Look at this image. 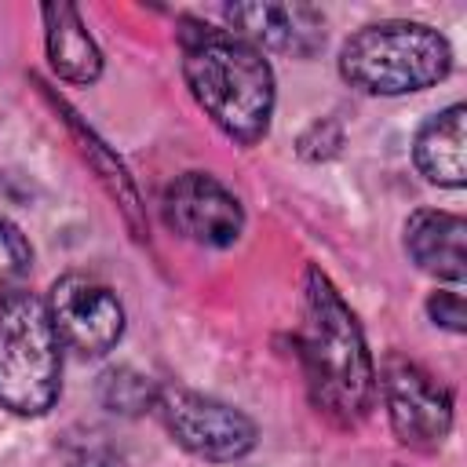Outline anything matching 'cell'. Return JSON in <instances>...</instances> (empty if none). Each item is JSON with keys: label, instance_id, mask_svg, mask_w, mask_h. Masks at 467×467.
<instances>
[{"label": "cell", "instance_id": "obj_12", "mask_svg": "<svg viewBox=\"0 0 467 467\" xmlns=\"http://www.w3.org/2000/svg\"><path fill=\"white\" fill-rule=\"evenodd\" d=\"M416 168L427 182L438 186H463L467 179V153H463V106L452 102L449 109L434 113L412 146Z\"/></svg>", "mask_w": 467, "mask_h": 467}, {"label": "cell", "instance_id": "obj_5", "mask_svg": "<svg viewBox=\"0 0 467 467\" xmlns=\"http://www.w3.org/2000/svg\"><path fill=\"white\" fill-rule=\"evenodd\" d=\"M153 409L161 412L168 434L201 460H241L255 445V423L241 409L208 394L164 387L157 390Z\"/></svg>", "mask_w": 467, "mask_h": 467}, {"label": "cell", "instance_id": "obj_6", "mask_svg": "<svg viewBox=\"0 0 467 467\" xmlns=\"http://www.w3.org/2000/svg\"><path fill=\"white\" fill-rule=\"evenodd\" d=\"M390 427L409 449H438L452 431V394L416 361L390 354L379 372Z\"/></svg>", "mask_w": 467, "mask_h": 467}, {"label": "cell", "instance_id": "obj_14", "mask_svg": "<svg viewBox=\"0 0 467 467\" xmlns=\"http://www.w3.org/2000/svg\"><path fill=\"white\" fill-rule=\"evenodd\" d=\"M29 241L22 237V230L7 219H0V306L22 292V281L29 277Z\"/></svg>", "mask_w": 467, "mask_h": 467}, {"label": "cell", "instance_id": "obj_1", "mask_svg": "<svg viewBox=\"0 0 467 467\" xmlns=\"http://www.w3.org/2000/svg\"><path fill=\"white\" fill-rule=\"evenodd\" d=\"M299 358L314 409L336 427H358L372 409L376 368L358 317L317 266L306 270L303 285Z\"/></svg>", "mask_w": 467, "mask_h": 467}, {"label": "cell", "instance_id": "obj_16", "mask_svg": "<svg viewBox=\"0 0 467 467\" xmlns=\"http://www.w3.org/2000/svg\"><path fill=\"white\" fill-rule=\"evenodd\" d=\"M427 314L434 317V325L449 328V332H463V321H467V306H463V296L456 288H445V292H434L427 299Z\"/></svg>", "mask_w": 467, "mask_h": 467}, {"label": "cell", "instance_id": "obj_8", "mask_svg": "<svg viewBox=\"0 0 467 467\" xmlns=\"http://www.w3.org/2000/svg\"><path fill=\"white\" fill-rule=\"evenodd\" d=\"M164 223L193 244L226 248L241 237L244 212L219 179L208 171H186L164 190Z\"/></svg>", "mask_w": 467, "mask_h": 467}, {"label": "cell", "instance_id": "obj_15", "mask_svg": "<svg viewBox=\"0 0 467 467\" xmlns=\"http://www.w3.org/2000/svg\"><path fill=\"white\" fill-rule=\"evenodd\" d=\"M66 467H124V460H120V452H117L113 445H106V441L95 434V438H84V441H77V445L69 449Z\"/></svg>", "mask_w": 467, "mask_h": 467}, {"label": "cell", "instance_id": "obj_9", "mask_svg": "<svg viewBox=\"0 0 467 467\" xmlns=\"http://www.w3.org/2000/svg\"><path fill=\"white\" fill-rule=\"evenodd\" d=\"M226 22L237 40L281 55H314L325 44V15L306 4H230Z\"/></svg>", "mask_w": 467, "mask_h": 467}, {"label": "cell", "instance_id": "obj_7", "mask_svg": "<svg viewBox=\"0 0 467 467\" xmlns=\"http://www.w3.org/2000/svg\"><path fill=\"white\" fill-rule=\"evenodd\" d=\"M47 314L62 343L80 354H106L117 347L124 332V306L120 299L95 277L66 274L51 285Z\"/></svg>", "mask_w": 467, "mask_h": 467}, {"label": "cell", "instance_id": "obj_11", "mask_svg": "<svg viewBox=\"0 0 467 467\" xmlns=\"http://www.w3.org/2000/svg\"><path fill=\"white\" fill-rule=\"evenodd\" d=\"M44 44L51 69L69 84H91L102 73V51L73 4H44Z\"/></svg>", "mask_w": 467, "mask_h": 467}, {"label": "cell", "instance_id": "obj_3", "mask_svg": "<svg viewBox=\"0 0 467 467\" xmlns=\"http://www.w3.org/2000/svg\"><path fill=\"white\" fill-rule=\"evenodd\" d=\"M452 69L449 40L409 18L372 22L358 29L339 51V73L365 95H409L445 80Z\"/></svg>", "mask_w": 467, "mask_h": 467}, {"label": "cell", "instance_id": "obj_10", "mask_svg": "<svg viewBox=\"0 0 467 467\" xmlns=\"http://www.w3.org/2000/svg\"><path fill=\"white\" fill-rule=\"evenodd\" d=\"M405 252L420 270L460 285L467 274V223L452 212L420 208L405 223Z\"/></svg>", "mask_w": 467, "mask_h": 467}, {"label": "cell", "instance_id": "obj_4", "mask_svg": "<svg viewBox=\"0 0 467 467\" xmlns=\"http://www.w3.org/2000/svg\"><path fill=\"white\" fill-rule=\"evenodd\" d=\"M62 339L47 303L29 292L0 306V409L15 416H44L62 387Z\"/></svg>", "mask_w": 467, "mask_h": 467}, {"label": "cell", "instance_id": "obj_13", "mask_svg": "<svg viewBox=\"0 0 467 467\" xmlns=\"http://www.w3.org/2000/svg\"><path fill=\"white\" fill-rule=\"evenodd\" d=\"M99 394H102L106 409L124 412V416H135V412H142L146 405L157 401V387L135 368H109L99 383Z\"/></svg>", "mask_w": 467, "mask_h": 467}, {"label": "cell", "instance_id": "obj_2", "mask_svg": "<svg viewBox=\"0 0 467 467\" xmlns=\"http://www.w3.org/2000/svg\"><path fill=\"white\" fill-rule=\"evenodd\" d=\"M179 40L182 77L197 106L226 139L255 146L274 113V69L263 51L201 22H182Z\"/></svg>", "mask_w": 467, "mask_h": 467}]
</instances>
